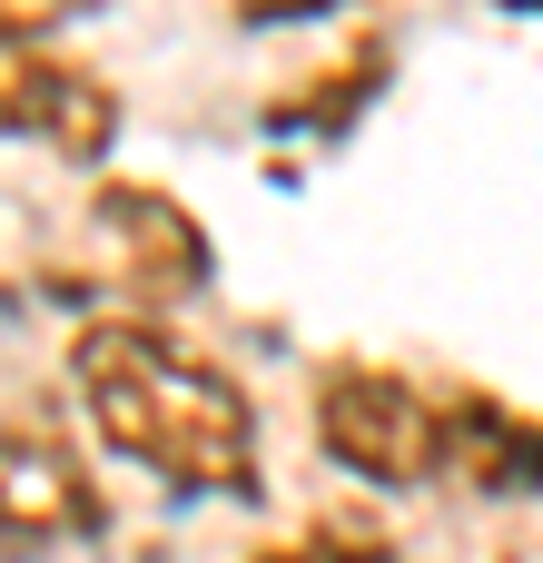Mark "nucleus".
Masks as SVG:
<instances>
[{"label":"nucleus","instance_id":"nucleus-11","mask_svg":"<svg viewBox=\"0 0 543 563\" xmlns=\"http://www.w3.org/2000/svg\"><path fill=\"white\" fill-rule=\"evenodd\" d=\"M495 10H514V20H543V0H495Z\"/></svg>","mask_w":543,"mask_h":563},{"label":"nucleus","instance_id":"nucleus-3","mask_svg":"<svg viewBox=\"0 0 543 563\" xmlns=\"http://www.w3.org/2000/svg\"><path fill=\"white\" fill-rule=\"evenodd\" d=\"M79 228H89V277H99V307H138V317H188L208 287H218V228L168 188V178H89L79 198Z\"/></svg>","mask_w":543,"mask_h":563},{"label":"nucleus","instance_id":"nucleus-9","mask_svg":"<svg viewBox=\"0 0 543 563\" xmlns=\"http://www.w3.org/2000/svg\"><path fill=\"white\" fill-rule=\"evenodd\" d=\"M356 0H228V30L247 40H277V30H317V20H346Z\"/></svg>","mask_w":543,"mask_h":563},{"label":"nucleus","instance_id":"nucleus-8","mask_svg":"<svg viewBox=\"0 0 543 563\" xmlns=\"http://www.w3.org/2000/svg\"><path fill=\"white\" fill-rule=\"evenodd\" d=\"M237 563H406V544H396V525H386L376 495H326L287 534H257Z\"/></svg>","mask_w":543,"mask_h":563},{"label":"nucleus","instance_id":"nucleus-10","mask_svg":"<svg viewBox=\"0 0 543 563\" xmlns=\"http://www.w3.org/2000/svg\"><path fill=\"white\" fill-rule=\"evenodd\" d=\"M109 0H0V40H69L89 30Z\"/></svg>","mask_w":543,"mask_h":563},{"label":"nucleus","instance_id":"nucleus-4","mask_svg":"<svg viewBox=\"0 0 543 563\" xmlns=\"http://www.w3.org/2000/svg\"><path fill=\"white\" fill-rule=\"evenodd\" d=\"M119 495L89 435L49 406H0V563H49L109 544Z\"/></svg>","mask_w":543,"mask_h":563},{"label":"nucleus","instance_id":"nucleus-5","mask_svg":"<svg viewBox=\"0 0 543 563\" xmlns=\"http://www.w3.org/2000/svg\"><path fill=\"white\" fill-rule=\"evenodd\" d=\"M0 139L40 148L69 178H109V158L129 139V99L69 40H0Z\"/></svg>","mask_w":543,"mask_h":563},{"label":"nucleus","instance_id":"nucleus-1","mask_svg":"<svg viewBox=\"0 0 543 563\" xmlns=\"http://www.w3.org/2000/svg\"><path fill=\"white\" fill-rule=\"evenodd\" d=\"M59 386H69V426L89 435L99 465L138 475L168 505L267 515V495H277L267 485V406L178 317H138V307L69 317Z\"/></svg>","mask_w":543,"mask_h":563},{"label":"nucleus","instance_id":"nucleus-2","mask_svg":"<svg viewBox=\"0 0 543 563\" xmlns=\"http://www.w3.org/2000/svg\"><path fill=\"white\" fill-rule=\"evenodd\" d=\"M307 445L346 495H435L445 485V426H435V376L336 346L307 376Z\"/></svg>","mask_w":543,"mask_h":563},{"label":"nucleus","instance_id":"nucleus-6","mask_svg":"<svg viewBox=\"0 0 543 563\" xmlns=\"http://www.w3.org/2000/svg\"><path fill=\"white\" fill-rule=\"evenodd\" d=\"M435 426H445V485L485 495V505H543V416L475 386V376H435Z\"/></svg>","mask_w":543,"mask_h":563},{"label":"nucleus","instance_id":"nucleus-12","mask_svg":"<svg viewBox=\"0 0 543 563\" xmlns=\"http://www.w3.org/2000/svg\"><path fill=\"white\" fill-rule=\"evenodd\" d=\"M505 563H524V554H505Z\"/></svg>","mask_w":543,"mask_h":563},{"label":"nucleus","instance_id":"nucleus-7","mask_svg":"<svg viewBox=\"0 0 543 563\" xmlns=\"http://www.w3.org/2000/svg\"><path fill=\"white\" fill-rule=\"evenodd\" d=\"M386 79H396V49H386V40H356L346 59H326V69H307L297 89H277V99L257 109V129H267V139L346 148V139L366 129V109L386 99Z\"/></svg>","mask_w":543,"mask_h":563}]
</instances>
